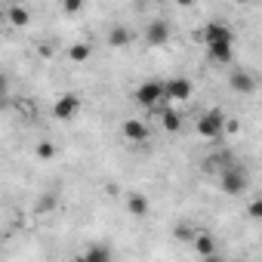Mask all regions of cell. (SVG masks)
<instances>
[{
	"instance_id": "6da1fadb",
	"label": "cell",
	"mask_w": 262,
	"mask_h": 262,
	"mask_svg": "<svg viewBox=\"0 0 262 262\" xmlns=\"http://www.w3.org/2000/svg\"><path fill=\"white\" fill-rule=\"evenodd\" d=\"M219 173H222V176H219V188H222L225 194H241V191H247L250 176H247V170H244V167L228 164V167H222Z\"/></svg>"
},
{
	"instance_id": "7a4b0ae2",
	"label": "cell",
	"mask_w": 262,
	"mask_h": 262,
	"mask_svg": "<svg viewBox=\"0 0 262 262\" xmlns=\"http://www.w3.org/2000/svg\"><path fill=\"white\" fill-rule=\"evenodd\" d=\"M225 123H228V117H225L219 108H210V111H204V114L198 117V133H201L204 139H219V136L225 133Z\"/></svg>"
},
{
	"instance_id": "3957f363",
	"label": "cell",
	"mask_w": 262,
	"mask_h": 262,
	"mask_svg": "<svg viewBox=\"0 0 262 262\" xmlns=\"http://www.w3.org/2000/svg\"><path fill=\"white\" fill-rule=\"evenodd\" d=\"M194 37L204 40L207 47H219V43L231 47V40H234V34H231V28H228L225 22H207L201 31H194Z\"/></svg>"
},
{
	"instance_id": "277c9868",
	"label": "cell",
	"mask_w": 262,
	"mask_h": 262,
	"mask_svg": "<svg viewBox=\"0 0 262 262\" xmlns=\"http://www.w3.org/2000/svg\"><path fill=\"white\" fill-rule=\"evenodd\" d=\"M136 105H142V108H155L161 99H167V83H161V80H145L139 90H136Z\"/></svg>"
},
{
	"instance_id": "5b68a950",
	"label": "cell",
	"mask_w": 262,
	"mask_h": 262,
	"mask_svg": "<svg viewBox=\"0 0 262 262\" xmlns=\"http://www.w3.org/2000/svg\"><path fill=\"white\" fill-rule=\"evenodd\" d=\"M80 111V96L77 93H62L53 105V117L56 120H71L74 114Z\"/></svg>"
},
{
	"instance_id": "8992f818",
	"label": "cell",
	"mask_w": 262,
	"mask_h": 262,
	"mask_svg": "<svg viewBox=\"0 0 262 262\" xmlns=\"http://www.w3.org/2000/svg\"><path fill=\"white\" fill-rule=\"evenodd\" d=\"M120 133H123V139L126 142H148V136H151V129H148V123L145 120H139V117H129V120H123V126H120Z\"/></svg>"
},
{
	"instance_id": "52a82bcc",
	"label": "cell",
	"mask_w": 262,
	"mask_h": 262,
	"mask_svg": "<svg viewBox=\"0 0 262 262\" xmlns=\"http://www.w3.org/2000/svg\"><path fill=\"white\" fill-rule=\"evenodd\" d=\"M194 93V83L188 77H170L167 80V99L170 102H188Z\"/></svg>"
},
{
	"instance_id": "ba28073f",
	"label": "cell",
	"mask_w": 262,
	"mask_h": 262,
	"mask_svg": "<svg viewBox=\"0 0 262 262\" xmlns=\"http://www.w3.org/2000/svg\"><path fill=\"white\" fill-rule=\"evenodd\" d=\"M167 40H170V25L164 19H155L145 25V43L148 47H164Z\"/></svg>"
},
{
	"instance_id": "9c48e42d",
	"label": "cell",
	"mask_w": 262,
	"mask_h": 262,
	"mask_svg": "<svg viewBox=\"0 0 262 262\" xmlns=\"http://www.w3.org/2000/svg\"><path fill=\"white\" fill-rule=\"evenodd\" d=\"M228 86H231L234 93H253V90H256V77H253L250 71L237 68V71L228 74Z\"/></svg>"
},
{
	"instance_id": "30bf717a",
	"label": "cell",
	"mask_w": 262,
	"mask_h": 262,
	"mask_svg": "<svg viewBox=\"0 0 262 262\" xmlns=\"http://www.w3.org/2000/svg\"><path fill=\"white\" fill-rule=\"evenodd\" d=\"M126 210L133 213L136 219H142V216L151 213V204H148V198H145L142 191H129V194H126Z\"/></svg>"
},
{
	"instance_id": "8fae6325",
	"label": "cell",
	"mask_w": 262,
	"mask_h": 262,
	"mask_svg": "<svg viewBox=\"0 0 262 262\" xmlns=\"http://www.w3.org/2000/svg\"><path fill=\"white\" fill-rule=\"evenodd\" d=\"M191 247H194V253L201 256V259H207V256H216L219 250H216V237L210 234V231H198V237L191 241Z\"/></svg>"
},
{
	"instance_id": "7c38bea8",
	"label": "cell",
	"mask_w": 262,
	"mask_h": 262,
	"mask_svg": "<svg viewBox=\"0 0 262 262\" xmlns=\"http://www.w3.org/2000/svg\"><path fill=\"white\" fill-rule=\"evenodd\" d=\"M129 40H133V31H129L126 25H111V28H108V43H111L114 50L126 47Z\"/></svg>"
},
{
	"instance_id": "4fadbf2b",
	"label": "cell",
	"mask_w": 262,
	"mask_h": 262,
	"mask_svg": "<svg viewBox=\"0 0 262 262\" xmlns=\"http://www.w3.org/2000/svg\"><path fill=\"white\" fill-rule=\"evenodd\" d=\"M83 256H86V262H111V247L108 244H90Z\"/></svg>"
},
{
	"instance_id": "5bb4252c",
	"label": "cell",
	"mask_w": 262,
	"mask_h": 262,
	"mask_svg": "<svg viewBox=\"0 0 262 262\" xmlns=\"http://www.w3.org/2000/svg\"><path fill=\"white\" fill-rule=\"evenodd\" d=\"M161 126L167 129V133H176V129L182 126V114L173 111V108H164V111H161Z\"/></svg>"
},
{
	"instance_id": "9a60e30c",
	"label": "cell",
	"mask_w": 262,
	"mask_h": 262,
	"mask_svg": "<svg viewBox=\"0 0 262 262\" xmlns=\"http://www.w3.org/2000/svg\"><path fill=\"white\" fill-rule=\"evenodd\" d=\"M7 19H10V25H28V19H31V13H28L25 7H19V4H13V7H7Z\"/></svg>"
},
{
	"instance_id": "2e32d148",
	"label": "cell",
	"mask_w": 262,
	"mask_h": 262,
	"mask_svg": "<svg viewBox=\"0 0 262 262\" xmlns=\"http://www.w3.org/2000/svg\"><path fill=\"white\" fill-rule=\"evenodd\" d=\"M207 53H210V59L219 62V65H228V62H231V47H225V43H219V47H207Z\"/></svg>"
},
{
	"instance_id": "e0dca14e",
	"label": "cell",
	"mask_w": 262,
	"mask_h": 262,
	"mask_svg": "<svg viewBox=\"0 0 262 262\" xmlns=\"http://www.w3.org/2000/svg\"><path fill=\"white\" fill-rule=\"evenodd\" d=\"M90 53H93V47H90V43H71L68 59H71V62H86V59H90Z\"/></svg>"
},
{
	"instance_id": "ac0fdd59",
	"label": "cell",
	"mask_w": 262,
	"mask_h": 262,
	"mask_svg": "<svg viewBox=\"0 0 262 262\" xmlns=\"http://www.w3.org/2000/svg\"><path fill=\"white\" fill-rule=\"evenodd\" d=\"M247 219H253V222H262V194H256V198L247 204Z\"/></svg>"
},
{
	"instance_id": "d6986e66",
	"label": "cell",
	"mask_w": 262,
	"mask_h": 262,
	"mask_svg": "<svg viewBox=\"0 0 262 262\" xmlns=\"http://www.w3.org/2000/svg\"><path fill=\"white\" fill-rule=\"evenodd\" d=\"M173 234H176V241H194V237H198V228H191L188 222H182Z\"/></svg>"
},
{
	"instance_id": "ffe728a7",
	"label": "cell",
	"mask_w": 262,
	"mask_h": 262,
	"mask_svg": "<svg viewBox=\"0 0 262 262\" xmlns=\"http://www.w3.org/2000/svg\"><path fill=\"white\" fill-rule=\"evenodd\" d=\"M53 155H56V145H53L50 139H43V142H37V158H40V161H50Z\"/></svg>"
},
{
	"instance_id": "44dd1931",
	"label": "cell",
	"mask_w": 262,
	"mask_h": 262,
	"mask_svg": "<svg viewBox=\"0 0 262 262\" xmlns=\"http://www.w3.org/2000/svg\"><path fill=\"white\" fill-rule=\"evenodd\" d=\"M68 16H74V13H80L83 10V4H80V0H65V7H62Z\"/></svg>"
},
{
	"instance_id": "7402d4cb",
	"label": "cell",
	"mask_w": 262,
	"mask_h": 262,
	"mask_svg": "<svg viewBox=\"0 0 262 262\" xmlns=\"http://www.w3.org/2000/svg\"><path fill=\"white\" fill-rule=\"evenodd\" d=\"M201 262H225V256H222V253H216V256H207V259H201Z\"/></svg>"
},
{
	"instance_id": "603a6c76",
	"label": "cell",
	"mask_w": 262,
	"mask_h": 262,
	"mask_svg": "<svg viewBox=\"0 0 262 262\" xmlns=\"http://www.w3.org/2000/svg\"><path fill=\"white\" fill-rule=\"evenodd\" d=\"M40 56H53V47L50 43H40Z\"/></svg>"
},
{
	"instance_id": "cb8c5ba5",
	"label": "cell",
	"mask_w": 262,
	"mask_h": 262,
	"mask_svg": "<svg viewBox=\"0 0 262 262\" xmlns=\"http://www.w3.org/2000/svg\"><path fill=\"white\" fill-rule=\"evenodd\" d=\"M71 262H86V256H83V253H80V256H74V259H71Z\"/></svg>"
},
{
	"instance_id": "d4e9b609",
	"label": "cell",
	"mask_w": 262,
	"mask_h": 262,
	"mask_svg": "<svg viewBox=\"0 0 262 262\" xmlns=\"http://www.w3.org/2000/svg\"><path fill=\"white\" fill-rule=\"evenodd\" d=\"M237 262H250V259H237Z\"/></svg>"
}]
</instances>
